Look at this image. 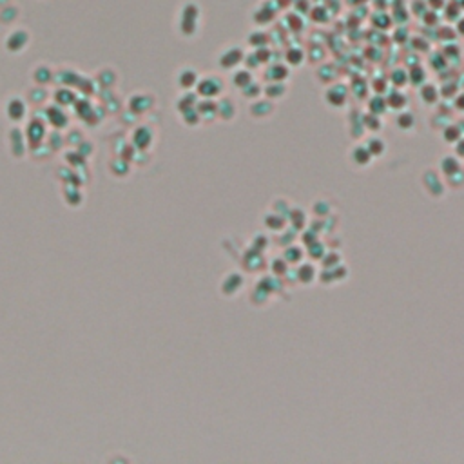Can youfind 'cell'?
<instances>
[{
    "mask_svg": "<svg viewBox=\"0 0 464 464\" xmlns=\"http://www.w3.org/2000/svg\"><path fill=\"white\" fill-rule=\"evenodd\" d=\"M276 13H278V6H276V2L274 4H269V0H263L260 6H258L254 11H252V22L256 24V26H267V24H270V22L274 20V17H276Z\"/></svg>",
    "mask_w": 464,
    "mask_h": 464,
    "instance_id": "cell-1",
    "label": "cell"
},
{
    "mask_svg": "<svg viewBox=\"0 0 464 464\" xmlns=\"http://www.w3.org/2000/svg\"><path fill=\"white\" fill-rule=\"evenodd\" d=\"M243 58H245V53H243L241 48L229 46V48H225L220 53V65H222L223 69H234V67H238L241 64Z\"/></svg>",
    "mask_w": 464,
    "mask_h": 464,
    "instance_id": "cell-2",
    "label": "cell"
},
{
    "mask_svg": "<svg viewBox=\"0 0 464 464\" xmlns=\"http://www.w3.org/2000/svg\"><path fill=\"white\" fill-rule=\"evenodd\" d=\"M325 100L330 105L339 107V105H345V102H347V93L341 89V86H334L325 93Z\"/></svg>",
    "mask_w": 464,
    "mask_h": 464,
    "instance_id": "cell-3",
    "label": "cell"
},
{
    "mask_svg": "<svg viewBox=\"0 0 464 464\" xmlns=\"http://www.w3.org/2000/svg\"><path fill=\"white\" fill-rule=\"evenodd\" d=\"M200 91L203 93L205 96H210V98H214L216 95H220L222 93V82L218 78H205L203 82L200 83Z\"/></svg>",
    "mask_w": 464,
    "mask_h": 464,
    "instance_id": "cell-4",
    "label": "cell"
},
{
    "mask_svg": "<svg viewBox=\"0 0 464 464\" xmlns=\"http://www.w3.org/2000/svg\"><path fill=\"white\" fill-rule=\"evenodd\" d=\"M267 78H270V82H283L288 78V69L283 64H274L267 69Z\"/></svg>",
    "mask_w": 464,
    "mask_h": 464,
    "instance_id": "cell-5",
    "label": "cell"
},
{
    "mask_svg": "<svg viewBox=\"0 0 464 464\" xmlns=\"http://www.w3.org/2000/svg\"><path fill=\"white\" fill-rule=\"evenodd\" d=\"M247 40L252 48H256V49L265 48V46L269 44V35H267V31H263V29H252L250 33H248Z\"/></svg>",
    "mask_w": 464,
    "mask_h": 464,
    "instance_id": "cell-6",
    "label": "cell"
},
{
    "mask_svg": "<svg viewBox=\"0 0 464 464\" xmlns=\"http://www.w3.org/2000/svg\"><path fill=\"white\" fill-rule=\"evenodd\" d=\"M232 83L238 89H245L248 83H252V73L248 69H238L232 74Z\"/></svg>",
    "mask_w": 464,
    "mask_h": 464,
    "instance_id": "cell-7",
    "label": "cell"
},
{
    "mask_svg": "<svg viewBox=\"0 0 464 464\" xmlns=\"http://www.w3.org/2000/svg\"><path fill=\"white\" fill-rule=\"evenodd\" d=\"M285 58L290 65H301L305 60V53H303V49L298 48V46H292V48L286 49Z\"/></svg>",
    "mask_w": 464,
    "mask_h": 464,
    "instance_id": "cell-8",
    "label": "cell"
},
{
    "mask_svg": "<svg viewBox=\"0 0 464 464\" xmlns=\"http://www.w3.org/2000/svg\"><path fill=\"white\" fill-rule=\"evenodd\" d=\"M421 98L425 104H435L439 98V91L435 89V86H432V83H425V86L421 87Z\"/></svg>",
    "mask_w": 464,
    "mask_h": 464,
    "instance_id": "cell-9",
    "label": "cell"
},
{
    "mask_svg": "<svg viewBox=\"0 0 464 464\" xmlns=\"http://www.w3.org/2000/svg\"><path fill=\"white\" fill-rule=\"evenodd\" d=\"M265 93H267V96H269L270 100H276V98H279L281 95H285V83L283 82H272L270 86H267Z\"/></svg>",
    "mask_w": 464,
    "mask_h": 464,
    "instance_id": "cell-10",
    "label": "cell"
},
{
    "mask_svg": "<svg viewBox=\"0 0 464 464\" xmlns=\"http://www.w3.org/2000/svg\"><path fill=\"white\" fill-rule=\"evenodd\" d=\"M386 105H390L392 109H403L404 105H406V96L403 95V93L399 91H394L390 96H388V100H386Z\"/></svg>",
    "mask_w": 464,
    "mask_h": 464,
    "instance_id": "cell-11",
    "label": "cell"
},
{
    "mask_svg": "<svg viewBox=\"0 0 464 464\" xmlns=\"http://www.w3.org/2000/svg\"><path fill=\"white\" fill-rule=\"evenodd\" d=\"M286 27L290 31L303 29V18L300 17V13H286Z\"/></svg>",
    "mask_w": 464,
    "mask_h": 464,
    "instance_id": "cell-12",
    "label": "cell"
},
{
    "mask_svg": "<svg viewBox=\"0 0 464 464\" xmlns=\"http://www.w3.org/2000/svg\"><path fill=\"white\" fill-rule=\"evenodd\" d=\"M413 123V116L410 113H404V114H401L399 118H397V125H401L403 129H408V127L412 125Z\"/></svg>",
    "mask_w": 464,
    "mask_h": 464,
    "instance_id": "cell-13",
    "label": "cell"
},
{
    "mask_svg": "<svg viewBox=\"0 0 464 464\" xmlns=\"http://www.w3.org/2000/svg\"><path fill=\"white\" fill-rule=\"evenodd\" d=\"M426 6H428L430 9H434V11H439V9H443L444 4H446V0H425Z\"/></svg>",
    "mask_w": 464,
    "mask_h": 464,
    "instance_id": "cell-14",
    "label": "cell"
},
{
    "mask_svg": "<svg viewBox=\"0 0 464 464\" xmlns=\"http://www.w3.org/2000/svg\"><path fill=\"white\" fill-rule=\"evenodd\" d=\"M455 33H460L464 36V17L462 18H457V29Z\"/></svg>",
    "mask_w": 464,
    "mask_h": 464,
    "instance_id": "cell-15",
    "label": "cell"
}]
</instances>
